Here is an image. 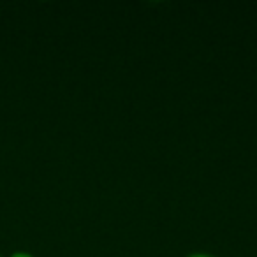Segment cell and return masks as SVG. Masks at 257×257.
<instances>
[{
	"instance_id": "6da1fadb",
	"label": "cell",
	"mask_w": 257,
	"mask_h": 257,
	"mask_svg": "<svg viewBox=\"0 0 257 257\" xmlns=\"http://www.w3.org/2000/svg\"><path fill=\"white\" fill-rule=\"evenodd\" d=\"M13 257H32V255H29V253H23V252H18V253H15Z\"/></svg>"
},
{
	"instance_id": "7a4b0ae2",
	"label": "cell",
	"mask_w": 257,
	"mask_h": 257,
	"mask_svg": "<svg viewBox=\"0 0 257 257\" xmlns=\"http://www.w3.org/2000/svg\"><path fill=\"white\" fill-rule=\"evenodd\" d=\"M194 257H208V255H194Z\"/></svg>"
}]
</instances>
